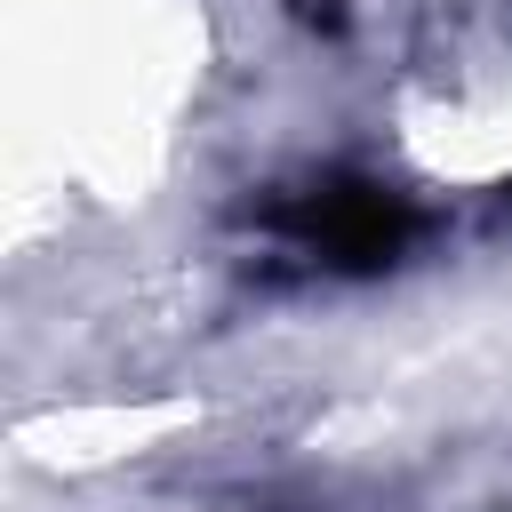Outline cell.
Returning a JSON list of instances; mask_svg holds the SVG:
<instances>
[{
  "label": "cell",
  "mask_w": 512,
  "mask_h": 512,
  "mask_svg": "<svg viewBox=\"0 0 512 512\" xmlns=\"http://www.w3.org/2000/svg\"><path fill=\"white\" fill-rule=\"evenodd\" d=\"M288 224L312 248H328L336 264H392L400 240H408V208L384 200V192H368V184H328L320 200L288 208Z\"/></svg>",
  "instance_id": "cell-1"
}]
</instances>
